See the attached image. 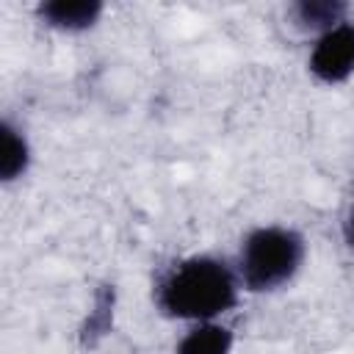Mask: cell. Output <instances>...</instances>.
I'll use <instances>...</instances> for the list:
<instances>
[{
	"mask_svg": "<svg viewBox=\"0 0 354 354\" xmlns=\"http://www.w3.org/2000/svg\"><path fill=\"white\" fill-rule=\"evenodd\" d=\"M241 279L232 260L218 254H185L169 263L152 285L155 310L180 324L224 321L241 301Z\"/></svg>",
	"mask_w": 354,
	"mask_h": 354,
	"instance_id": "6da1fadb",
	"label": "cell"
},
{
	"mask_svg": "<svg viewBox=\"0 0 354 354\" xmlns=\"http://www.w3.org/2000/svg\"><path fill=\"white\" fill-rule=\"evenodd\" d=\"M307 263V238L290 224L252 227L232 257L243 293H277L301 274Z\"/></svg>",
	"mask_w": 354,
	"mask_h": 354,
	"instance_id": "7a4b0ae2",
	"label": "cell"
},
{
	"mask_svg": "<svg viewBox=\"0 0 354 354\" xmlns=\"http://www.w3.org/2000/svg\"><path fill=\"white\" fill-rule=\"evenodd\" d=\"M307 72L321 86H340L354 75V22H340L313 39Z\"/></svg>",
	"mask_w": 354,
	"mask_h": 354,
	"instance_id": "3957f363",
	"label": "cell"
},
{
	"mask_svg": "<svg viewBox=\"0 0 354 354\" xmlns=\"http://www.w3.org/2000/svg\"><path fill=\"white\" fill-rule=\"evenodd\" d=\"M39 25L55 33L77 36L100 25L105 14V3L100 0H44L33 8Z\"/></svg>",
	"mask_w": 354,
	"mask_h": 354,
	"instance_id": "277c9868",
	"label": "cell"
},
{
	"mask_svg": "<svg viewBox=\"0 0 354 354\" xmlns=\"http://www.w3.org/2000/svg\"><path fill=\"white\" fill-rule=\"evenodd\" d=\"M30 166H33L30 136L25 133V127L19 122L6 116L0 124V183L14 185V183L25 180Z\"/></svg>",
	"mask_w": 354,
	"mask_h": 354,
	"instance_id": "5b68a950",
	"label": "cell"
},
{
	"mask_svg": "<svg viewBox=\"0 0 354 354\" xmlns=\"http://www.w3.org/2000/svg\"><path fill=\"white\" fill-rule=\"evenodd\" d=\"M351 6L343 0H296L288 6V19L296 30L310 33L313 39L332 30L340 22H348Z\"/></svg>",
	"mask_w": 354,
	"mask_h": 354,
	"instance_id": "8992f818",
	"label": "cell"
},
{
	"mask_svg": "<svg viewBox=\"0 0 354 354\" xmlns=\"http://www.w3.org/2000/svg\"><path fill=\"white\" fill-rule=\"evenodd\" d=\"M235 332L224 321L191 324L174 343V354H232Z\"/></svg>",
	"mask_w": 354,
	"mask_h": 354,
	"instance_id": "52a82bcc",
	"label": "cell"
},
{
	"mask_svg": "<svg viewBox=\"0 0 354 354\" xmlns=\"http://www.w3.org/2000/svg\"><path fill=\"white\" fill-rule=\"evenodd\" d=\"M113 285L108 288H102V290H97V296H94V301H91V310H88V315H86V324L80 326V340H83V346H94L97 340H102L108 332H111V326H113Z\"/></svg>",
	"mask_w": 354,
	"mask_h": 354,
	"instance_id": "ba28073f",
	"label": "cell"
},
{
	"mask_svg": "<svg viewBox=\"0 0 354 354\" xmlns=\"http://www.w3.org/2000/svg\"><path fill=\"white\" fill-rule=\"evenodd\" d=\"M340 238H343L346 249L354 252V196H351V202H348V207H346V213H343V221H340Z\"/></svg>",
	"mask_w": 354,
	"mask_h": 354,
	"instance_id": "9c48e42d",
	"label": "cell"
}]
</instances>
